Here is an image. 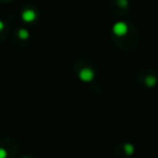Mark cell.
I'll return each mask as SVG.
<instances>
[{
	"instance_id": "1",
	"label": "cell",
	"mask_w": 158,
	"mask_h": 158,
	"mask_svg": "<svg viewBox=\"0 0 158 158\" xmlns=\"http://www.w3.org/2000/svg\"><path fill=\"white\" fill-rule=\"evenodd\" d=\"M114 31L117 35H123L127 31V26L123 23H117L114 26Z\"/></svg>"
},
{
	"instance_id": "2",
	"label": "cell",
	"mask_w": 158,
	"mask_h": 158,
	"mask_svg": "<svg viewBox=\"0 0 158 158\" xmlns=\"http://www.w3.org/2000/svg\"><path fill=\"white\" fill-rule=\"evenodd\" d=\"M80 77H81L84 80H91V78L93 77V74L91 73V70L84 69L81 73H80Z\"/></svg>"
},
{
	"instance_id": "3",
	"label": "cell",
	"mask_w": 158,
	"mask_h": 158,
	"mask_svg": "<svg viewBox=\"0 0 158 158\" xmlns=\"http://www.w3.org/2000/svg\"><path fill=\"white\" fill-rule=\"evenodd\" d=\"M23 19L27 22H31L35 19V13L33 11H25L24 14H23Z\"/></svg>"
},
{
	"instance_id": "4",
	"label": "cell",
	"mask_w": 158,
	"mask_h": 158,
	"mask_svg": "<svg viewBox=\"0 0 158 158\" xmlns=\"http://www.w3.org/2000/svg\"><path fill=\"white\" fill-rule=\"evenodd\" d=\"M20 35H21V37H22V38L28 37V33H27V31H20Z\"/></svg>"
},
{
	"instance_id": "5",
	"label": "cell",
	"mask_w": 158,
	"mask_h": 158,
	"mask_svg": "<svg viewBox=\"0 0 158 158\" xmlns=\"http://www.w3.org/2000/svg\"><path fill=\"white\" fill-rule=\"evenodd\" d=\"M6 157V152L3 149H0V158H5Z\"/></svg>"
},
{
	"instance_id": "6",
	"label": "cell",
	"mask_w": 158,
	"mask_h": 158,
	"mask_svg": "<svg viewBox=\"0 0 158 158\" xmlns=\"http://www.w3.org/2000/svg\"><path fill=\"white\" fill-rule=\"evenodd\" d=\"M2 27H3V24L1 22H0V29H2Z\"/></svg>"
}]
</instances>
